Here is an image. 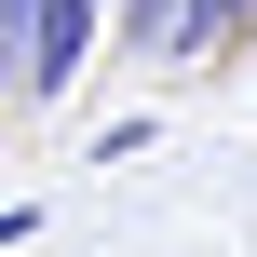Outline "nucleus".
I'll return each instance as SVG.
<instances>
[{
	"instance_id": "nucleus-1",
	"label": "nucleus",
	"mask_w": 257,
	"mask_h": 257,
	"mask_svg": "<svg viewBox=\"0 0 257 257\" xmlns=\"http://www.w3.org/2000/svg\"><path fill=\"white\" fill-rule=\"evenodd\" d=\"M0 41H14V81L27 95H68L81 54L108 41V0H0Z\"/></svg>"
},
{
	"instance_id": "nucleus-2",
	"label": "nucleus",
	"mask_w": 257,
	"mask_h": 257,
	"mask_svg": "<svg viewBox=\"0 0 257 257\" xmlns=\"http://www.w3.org/2000/svg\"><path fill=\"white\" fill-rule=\"evenodd\" d=\"M108 41L122 54H190V0H108Z\"/></svg>"
},
{
	"instance_id": "nucleus-3",
	"label": "nucleus",
	"mask_w": 257,
	"mask_h": 257,
	"mask_svg": "<svg viewBox=\"0 0 257 257\" xmlns=\"http://www.w3.org/2000/svg\"><path fill=\"white\" fill-rule=\"evenodd\" d=\"M244 27H257V0H190V54H230Z\"/></svg>"
}]
</instances>
